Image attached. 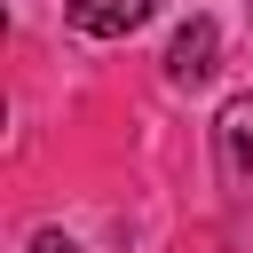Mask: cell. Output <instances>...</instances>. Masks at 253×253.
<instances>
[{
  "label": "cell",
  "mask_w": 253,
  "mask_h": 253,
  "mask_svg": "<svg viewBox=\"0 0 253 253\" xmlns=\"http://www.w3.org/2000/svg\"><path fill=\"white\" fill-rule=\"evenodd\" d=\"M63 16H71V32H87V40H126V32L150 16V0H63Z\"/></svg>",
  "instance_id": "obj_2"
},
{
  "label": "cell",
  "mask_w": 253,
  "mask_h": 253,
  "mask_svg": "<svg viewBox=\"0 0 253 253\" xmlns=\"http://www.w3.org/2000/svg\"><path fill=\"white\" fill-rule=\"evenodd\" d=\"M221 166L245 182L253 174V95H237L229 111H221Z\"/></svg>",
  "instance_id": "obj_3"
},
{
  "label": "cell",
  "mask_w": 253,
  "mask_h": 253,
  "mask_svg": "<svg viewBox=\"0 0 253 253\" xmlns=\"http://www.w3.org/2000/svg\"><path fill=\"white\" fill-rule=\"evenodd\" d=\"M32 253H71V237H55V229H40V237H32Z\"/></svg>",
  "instance_id": "obj_4"
},
{
  "label": "cell",
  "mask_w": 253,
  "mask_h": 253,
  "mask_svg": "<svg viewBox=\"0 0 253 253\" xmlns=\"http://www.w3.org/2000/svg\"><path fill=\"white\" fill-rule=\"evenodd\" d=\"M213 55H221L213 16H190V24L174 32V47H166V79H174V87H206V79H213Z\"/></svg>",
  "instance_id": "obj_1"
}]
</instances>
